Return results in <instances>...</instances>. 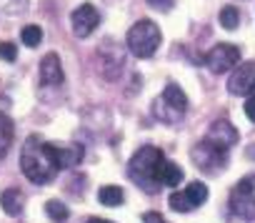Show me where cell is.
<instances>
[{
    "label": "cell",
    "instance_id": "6da1fadb",
    "mask_svg": "<svg viewBox=\"0 0 255 223\" xmlns=\"http://www.w3.org/2000/svg\"><path fill=\"white\" fill-rule=\"evenodd\" d=\"M20 171L30 183H38V186L50 183L63 171L55 143H48L40 136H28L20 151Z\"/></svg>",
    "mask_w": 255,
    "mask_h": 223
},
{
    "label": "cell",
    "instance_id": "7a4b0ae2",
    "mask_svg": "<svg viewBox=\"0 0 255 223\" xmlns=\"http://www.w3.org/2000/svg\"><path fill=\"white\" fill-rule=\"evenodd\" d=\"M160 163H163V151L155 146H143L133 153L130 163H128V176L145 193H158L160 191V183H158Z\"/></svg>",
    "mask_w": 255,
    "mask_h": 223
},
{
    "label": "cell",
    "instance_id": "3957f363",
    "mask_svg": "<svg viewBox=\"0 0 255 223\" xmlns=\"http://www.w3.org/2000/svg\"><path fill=\"white\" fill-rule=\"evenodd\" d=\"M160 28L150 20V18H143L138 20L125 35V45L135 58H153L158 45H160Z\"/></svg>",
    "mask_w": 255,
    "mask_h": 223
},
{
    "label": "cell",
    "instance_id": "277c9868",
    "mask_svg": "<svg viewBox=\"0 0 255 223\" xmlns=\"http://www.w3.org/2000/svg\"><path fill=\"white\" fill-rule=\"evenodd\" d=\"M230 211L243 221H255V176H245L230 191Z\"/></svg>",
    "mask_w": 255,
    "mask_h": 223
},
{
    "label": "cell",
    "instance_id": "5b68a950",
    "mask_svg": "<svg viewBox=\"0 0 255 223\" xmlns=\"http://www.w3.org/2000/svg\"><path fill=\"white\" fill-rule=\"evenodd\" d=\"M190 158H193V163H195L200 171H205V173H218V171H223V168L228 166V151L213 146V143L205 141V138L193 146Z\"/></svg>",
    "mask_w": 255,
    "mask_h": 223
},
{
    "label": "cell",
    "instance_id": "8992f818",
    "mask_svg": "<svg viewBox=\"0 0 255 223\" xmlns=\"http://www.w3.org/2000/svg\"><path fill=\"white\" fill-rule=\"evenodd\" d=\"M238 63H240V48L233 45V43H218V45L210 48L208 55H205V65H208V70L215 73V75H223V73L233 70Z\"/></svg>",
    "mask_w": 255,
    "mask_h": 223
},
{
    "label": "cell",
    "instance_id": "52a82bcc",
    "mask_svg": "<svg viewBox=\"0 0 255 223\" xmlns=\"http://www.w3.org/2000/svg\"><path fill=\"white\" fill-rule=\"evenodd\" d=\"M100 23V13L90 5V3H83L80 8H75L70 13V28L78 38H88Z\"/></svg>",
    "mask_w": 255,
    "mask_h": 223
},
{
    "label": "cell",
    "instance_id": "ba28073f",
    "mask_svg": "<svg viewBox=\"0 0 255 223\" xmlns=\"http://www.w3.org/2000/svg\"><path fill=\"white\" fill-rule=\"evenodd\" d=\"M253 85H255V60L238 63L230 80H228V90L233 95H250Z\"/></svg>",
    "mask_w": 255,
    "mask_h": 223
},
{
    "label": "cell",
    "instance_id": "9c48e42d",
    "mask_svg": "<svg viewBox=\"0 0 255 223\" xmlns=\"http://www.w3.org/2000/svg\"><path fill=\"white\" fill-rule=\"evenodd\" d=\"M205 141H210L213 146H218V148H223V151H230V148L238 143V131L233 128L230 121L218 118V121H213V126H210V131H208V136H205Z\"/></svg>",
    "mask_w": 255,
    "mask_h": 223
},
{
    "label": "cell",
    "instance_id": "30bf717a",
    "mask_svg": "<svg viewBox=\"0 0 255 223\" xmlns=\"http://www.w3.org/2000/svg\"><path fill=\"white\" fill-rule=\"evenodd\" d=\"M153 116H155L158 121L168 123V126H175V123H180V121H183L185 110H180L175 103H170V100L160 93V95L153 100Z\"/></svg>",
    "mask_w": 255,
    "mask_h": 223
},
{
    "label": "cell",
    "instance_id": "8fae6325",
    "mask_svg": "<svg viewBox=\"0 0 255 223\" xmlns=\"http://www.w3.org/2000/svg\"><path fill=\"white\" fill-rule=\"evenodd\" d=\"M63 80H65V75H63L60 58L55 53H48L40 60V83H45V85H60Z\"/></svg>",
    "mask_w": 255,
    "mask_h": 223
},
{
    "label": "cell",
    "instance_id": "7c38bea8",
    "mask_svg": "<svg viewBox=\"0 0 255 223\" xmlns=\"http://www.w3.org/2000/svg\"><path fill=\"white\" fill-rule=\"evenodd\" d=\"M158 183L160 186H168V188H175L178 183H183V168L173 161H165L158 166Z\"/></svg>",
    "mask_w": 255,
    "mask_h": 223
},
{
    "label": "cell",
    "instance_id": "4fadbf2b",
    "mask_svg": "<svg viewBox=\"0 0 255 223\" xmlns=\"http://www.w3.org/2000/svg\"><path fill=\"white\" fill-rule=\"evenodd\" d=\"M23 206H25V198H23V193L18 188H8V191L0 193V208H3L8 216H13V218L20 216Z\"/></svg>",
    "mask_w": 255,
    "mask_h": 223
},
{
    "label": "cell",
    "instance_id": "5bb4252c",
    "mask_svg": "<svg viewBox=\"0 0 255 223\" xmlns=\"http://www.w3.org/2000/svg\"><path fill=\"white\" fill-rule=\"evenodd\" d=\"M13 138H15V123L8 113L0 110V158H5L10 146H13Z\"/></svg>",
    "mask_w": 255,
    "mask_h": 223
},
{
    "label": "cell",
    "instance_id": "9a60e30c",
    "mask_svg": "<svg viewBox=\"0 0 255 223\" xmlns=\"http://www.w3.org/2000/svg\"><path fill=\"white\" fill-rule=\"evenodd\" d=\"M58 151V161H60V168H73L83 161V146L78 143H68V146H55Z\"/></svg>",
    "mask_w": 255,
    "mask_h": 223
},
{
    "label": "cell",
    "instance_id": "2e32d148",
    "mask_svg": "<svg viewBox=\"0 0 255 223\" xmlns=\"http://www.w3.org/2000/svg\"><path fill=\"white\" fill-rule=\"evenodd\" d=\"M98 201H100L103 206H108V208H118V206L125 201V193H123L120 186H103V188L98 191Z\"/></svg>",
    "mask_w": 255,
    "mask_h": 223
},
{
    "label": "cell",
    "instance_id": "e0dca14e",
    "mask_svg": "<svg viewBox=\"0 0 255 223\" xmlns=\"http://www.w3.org/2000/svg\"><path fill=\"white\" fill-rule=\"evenodd\" d=\"M183 193L188 196V201H190L193 208H198V206H203V203L208 201V186H205L203 181H193V183H188V188H185Z\"/></svg>",
    "mask_w": 255,
    "mask_h": 223
},
{
    "label": "cell",
    "instance_id": "ac0fdd59",
    "mask_svg": "<svg viewBox=\"0 0 255 223\" xmlns=\"http://www.w3.org/2000/svg\"><path fill=\"white\" fill-rule=\"evenodd\" d=\"M45 213H48L50 221H55V223H65V221L70 218L68 206H65L63 201H58V198H50V201L45 203Z\"/></svg>",
    "mask_w": 255,
    "mask_h": 223
},
{
    "label": "cell",
    "instance_id": "d6986e66",
    "mask_svg": "<svg viewBox=\"0 0 255 223\" xmlns=\"http://www.w3.org/2000/svg\"><path fill=\"white\" fill-rule=\"evenodd\" d=\"M218 20H220V25H223L225 30H235V28H238V23H240V13H238V8H235V5H225V8L220 10Z\"/></svg>",
    "mask_w": 255,
    "mask_h": 223
},
{
    "label": "cell",
    "instance_id": "ffe728a7",
    "mask_svg": "<svg viewBox=\"0 0 255 223\" xmlns=\"http://www.w3.org/2000/svg\"><path fill=\"white\" fill-rule=\"evenodd\" d=\"M20 40H23L25 48H38L40 40H43V30H40L38 25H25V28L20 30Z\"/></svg>",
    "mask_w": 255,
    "mask_h": 223
},
{
    "label": "cell",
    "instance_id": "44dd1931",
    "mask_svg": "<svg viewBox=\"0 0 255 223\" xmlns=\"http://www.w3.org/2000/svg\"><path fill=\"white\" fill-rule=\"evenodd\" d=\"M168 203H170V208H173L175 213H188V211H193V206H190V201H188V196H185L183 191L170 193Z\"/></svg>",
    "mask_w": 255,
    "mask_h": 223
},
{
    "label": "cell",
    "instance_id": "7402d4cb",
    "mask_svg": "<svg viewBox=\"0 0 255 223\" xmlns=\"http://www.w3.org/2000/svg\"><path fill=\"white\" fill-rule=\"evenodd\" d=\"M0 58H3L5 63H15V58H18V45L10 43V40H3V43H0Z\"/></svg>",
    "mask_w": 255,
    "mask_h": 223
},
{
    "label": "cell",
    "instance_id": "603a6c76",
    "mask_svg": "<svg viewBox=\"0 0 255 223\" xmlns=\"http://www.w3.org/2000/svg\"><path fill=\"white\" fill-rule=\"evenodd\" d=\"M148 5L155 8V10H160V13H168V10L175 8V0H148Z\"/></svg>",
    "mask_w": 255,
    "mask_h": 223
},
{
    "label": "cell",
    "instance_id": "cb8c5ba5",
    "mask_svg": "<svg viewBox=\"0 0 255 223\" xmlns=\"http://www.w3.org/2000/svg\"><path fill=\"white\" fill-rule=\"evenodd\" d=\"M143 223H168L160 213H155V211H148L145 216H143Z\"/></svg>",
    "mask_w": 255,
    "mask_h": 223
},
{
    "label": "cell",
    "instance_id": "d4e9b609",
    "mask_svg": "<svg viewBox=\"0 0 255 223\" xmlns=\"http://www.w3.org/2000/svg\"><path fill=\"white\" fill-rule=\"evenodd\" d=\"M245 116L255 123V95H250V98L245 100Z\"/></svg>",
    "mask_w": 255,
    "mask_h": 223
},
{
    "label": "cell",
    "instance_id": "484cf974",
    "mask_svg": "<svg viewBox=\"0 0 255 223\" xmlns=\"http://www.w3.org/2000/svg\"><path fill=\"white\" fill-rule=\"evenodd\" d=\"M88 223H113V221H108V218H90Z\"/></svg>",
    "mask_w": 255,
    "mask_h": 223
},
{
    "label": "cell",
    "instance_id": "4316f807",
    "mask_svg": "<svg viewBox=\"0 0 255 223\" xmlns=\"http://www.w3.org/2000/svg\"><path fill=\"white\" fill-rule=\"evenodd\" d=\"M250 95H255V85H253V90H250Z\"/></svg>",
    "mask_w": 255,
    "mask_h": 223
}]
</instances>
